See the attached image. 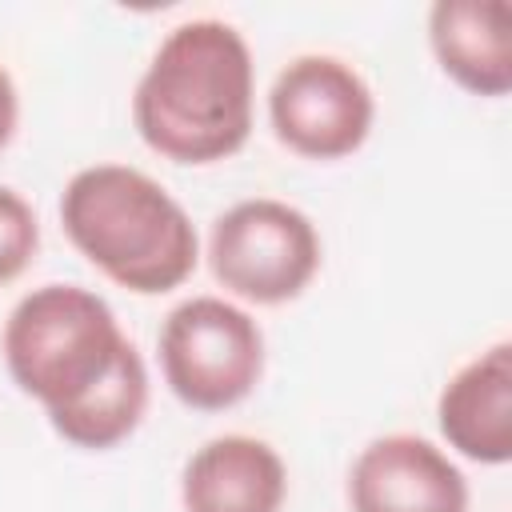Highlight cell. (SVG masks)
<instances>
[{"instance_id":"obj_7","label":"cell","mask_w":512,"mask_h":512,"mask_svg":"<svg viewBox=\"0 0 512 512\" xmlns=\"http://www.w3.org/2000/svg\"><path fill=\"white\" fill-rule=\"evenodd\" d=\"M348 504L352 512H468V480L432 440L388 432L352 460Z\"/></svg>"},{"instance_id":"obj_13","label":"cell","mask_w":512,"mask_h":512,"mask_svg":"<svg viewBox=\"0 0 512 512\" xmlns=\"http://www.w3.org/2000/svg\"><path fill=\"white\" fill-rule=\"evenodd\" d=\"M16 120H20V96H16V84H12L8 68L0 64V152L8 148V140L16 132Z\"/></svg>"},{"instance_id":"obj_3","label":"cell","mask_w":512,"mask_h":512,"mask_svg":"<svg viewBox=\"0 0 512 512\" xmlns=\"http://www.w3.org/2000/svg\"><path fill=\"white\" fill-rule=\"evenodd\" d=\"M124 344L128 336L108 300L80 284H40L4 320L8 376L44 412L88 396L112 372Z\"/></svg>"},{"instance_id":"obj_5","label":"cell","mask_w":512,"mask_h":512,"mask_svg":"<svg viewBox=\"0 0 512 512\" xmlns=\"http://www.w3.org/2000/svg\"><path fill=\"white\" fill-rule=\"evenodd\" d=\"M316 224L272 196H252L216 216L208 232V268L224 292L244 304H288L320 272Z\"/></svg>"},{"instance_id":"obj_4","label":"cell","mask_w":512,"mask_h":512,"mask_svg":"<svg viewBox=\"0 0 512 512\" xmlns=\"http://www.w3.org/2000/svg\"><path fill=\"white\" fill-rule=\"evenodd\" d=\"M156 344L164 384L196 412L236 408L264 376V332L224 296L180 300L164 316Z\"/></svg>"},{"instance_id":"obj_1","label":"cell","mask_w":512,"mask_h":512,"mask_svg":"<svg viewBox=\"0 0 512 512\" xmlns=\"http://www.w3.org/2000/svg\"><path fill=\"white\" fill-rule=\"evenodd\" d=\"M252 96L248 40L224 20H184L152 52L132 92V124L172 164H216L248 144Z\"/></svg>"},{"instance_id":"obj_2","label":"cell","mask_w":512,"mask_h":512,"mask_svg":"<svg viewBox=\"0 0 512 512\" xmlns=\"http://www.w3.org/2000/svg\"><path fill=\"white\" fill-rule=\"evenodd\" d=\"M60 224L88 264L140 296L180 288L200 264L184 204L132 164L80 168L60 192Z\"/></svg>"},{"instance_id":"obj_11","label":"cell","mask_w":512,"mask_h":512,"mask_svg":"<svg viewBox=\"0 0 512 512\" xmlns=\"http://www.w3.org/2000/svg\"><path fill=\"white\" fill-rule=\"evenodd\" d=\"M144 412H148V368H144V356L136 352V344L128 340L124 352L116 356L112 372L76 404L48 412V424L68 444L104 452V448H116L120 440H128L140 428Z\"/></svg>"},{"instance_id":"obj_8","label":"cell","mask_w":512,"mask_h":512,"mask_svg":"<svg viewBox=\"0 0 512 512\" xmlns=\"http://www.w3.org/2000/svg\"><path fill=\"white\" fill-rule=\"evenodd\" d=\"M288 468L268 440L228 432L200 444L180 472L184 512H280Z\"/></svg>"},{"instance_id":"obj_9","label":"cell","mask_w":512,"mask_h":512,"mask_svg":"<svg viewBox=\"0 0 512 512\" xmlns=\"http://www.w3.org/2000/svg\"><path fill=\"white\" fill-rule=\"evenodd\" d=\"M428 44L440 72L472 96L512 92V4L508 0H436Z\"/></svg>"},{"instance_id":"obj_6","label":"cell","mask_w":512,"mask_h":512,"mask_svg":"<svg viewBox=\"0 0 512 512\" xmlns=\"http://www.w3.org/2000/svg\"><path fill=\"white\" fill-rule=\"evenodd\" d=\"M268 120L276 140L304 160L352 156L376 120L368 80L340 56L308 52L288 60L268 92Z\"/></svg>"},{"instance_id":"obj_10","label":"cell","mask_w":512,"mask_h":512,"mask_svg":"<svg viewBox=\"0 0 512 512\" xmlns=\"http://www.w3.org/2000/svg\"><path fill=\"white\" fill-rule=\"evenodd\" d=\"M436 424L464 460H512V344L500 340L468 360L436 400Z\"/></svg>"},{"instance_id":"obj_12","label":"cell","mask_w":512,"mask_h":512,"mask_svg":"<svg viewBox=\"0 0 512 512\" xmlns=\"http://www.w3.org/2000/svg\"><path fill=\"white\" fill-rule=\"evenodd\" d=\"M40 248V224L32 204L0 184V284H12Z\"/></svg>"}]
</instances>
